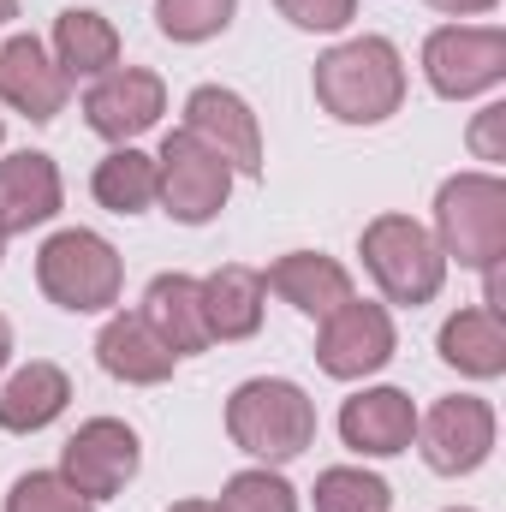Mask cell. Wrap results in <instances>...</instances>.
<instances>
[{
	"instance_id": "cell-20",
	"label": "cell",
	"mask_w": 506,
	"mask_h": 512,
	"mask_svg": "<svg viewBox=\"0 0 506 512\" xmlns=\"http://www.w3.org/2000/svg\"><path fill=\"white\" fill-rule=\"evenodd\" d=\"M262 304H268V286L262 274L245 262H227L203 280V316H209V340H251L262 328Z\"/></svg>"
},
{
	"instance_id": "cell-24",
	"label": "cell",
	"mask_w": 506,
	"mask_h": 512,
	"mask_svg": "<svg viewBox=\"0 0 506 512\" xmlns=\"http://www.w3.org/2000/svg\"><path fill=\"white\" fill-rule=\"evenodd\" d=\"M310 501H316V512H393V489L364 465H334L316 477Z\"/></svg>"
},
{
	"instance_id": "cell-23",
	"label": "cell",
	"mask_w": 506,
	"mask_h": 512,
	"mask_svg": "<svg viewBox=\"0 0 506 512\" xmlns=\"http://www.w3.org/2000/svg\"><path fill=\"white\" fill-rule=\"evenodd\" d=\"M90 191H96V203L114 209V215H143V209H155V155H143V149H131V143L108 149V155L96 161Z\"/></svg>"
},
{
	"instance_id": "cell-14",
	"label": "cell",
	"mask_w": 506,
	"mask_h": 512,
	"mask_svg": "<svg viewBox=\"0 0 506 512\" xmlns=\"http://www.w3.org/2000/svg\"><path fill=\"white\" fill-rule=\"evenodd\" d=\"M340 441L364 459H393L417 441V405L399 387H364L340 405Z\"/></svg>"
},
{
	"instance_id": "cell-18",
	"label": "cell",
	"mask_w": 506,
	"mask_h": 512,
	"mask_svg": "<svg viewBox=\"0 0 506 512\" xmlns=\"http://www.w3.org/2000/svg\"><path fill=\"white\" fill-rule=\"evenodd\" d=\"M96 364L126 387H155L173 376L179 358L167 352V340L143 316H108V328L96 334Z\"/></svg>"
},
{
	"instance_id": "cell-21",
	"label": "cell",
	"mask_w": 506,
	"mask_h": 512,
	"mask_svg": "<svg viewBox=\"0 0 506 512\" xmlns=\"http://www.w3.org/2000/svg\"><path fill=\"white\" fill-rule=\"evenodd\" d=\"M54 66L66 72V78H102V72H114L120 66V30H114V18H102V12H90V6H72V12H60L54 18Z\"/></svg>"
},
{
	"instance_id": "cell-10",
	"label": "cell",
	"mask_w": 506,
	"mask_h": 512,
	"mask_svg": "<svg viewBox=\"0 0 506 512\" xmlns=\"http://www.w3.org/2000/svg\"><path fill=\"white\" fill-rule=\"evenodd\" d=\"M393 316L387 304H364V298H346L334 316H322V334H316V364L334 376V382H364L376 376L381 364L393 358Z\"/></svg>"
},
{
	"instance_id": "cell-35",
	"label": "cell",
	"mask_w": 506,
	"mask_h": 512,
	"mask_svg": "<svg viewBox=\"0 0 506 512\" xmlns=\"http://www.w3.org/2000/svg\"><path fill=\"white\" fill-rule=\"evenodd\" d=\"M0 251H6V239H0Z\"/></svg>"
},
{
	"instance_id": "cell-16",
	"label": "cell",
	"mask_w": 506,
	"mask_h": 512,
	"mask_svg": "<svg viewBox=\"0 0 506 512\" xmlns=\"http://www.w3.org/2000/svg\"><path fill=\"white\" fill-rule=\"evenodd\" d=\"M173 358H191V352H209V316H203V280L191 274H155L149 292H143V310H137Z\"/></svg>"
},
{
	"instance_id": "cell-13",
	"label": "cell",
	"mask_w": 506,
	"mask_h": 512,
	"mask_svg": "<svg viewBox=\"0 0 506 512\" xmlns=\"http://www.w3.org/2000/svg\"><path fill=\"white\" fill-rule=\"evenodd\" d=\"M72 96V78L54 66V54L36 42V36H12L0 48V102L36 126H48Z\"/></svg>"
},
{
	"instance_id": "cell-26",
	"label": "cell",
	"mask_w": 506,
	"mask_h": 512,
	"mask_svg": "<svg viewBox=\"0 0 506 512\" xmlns=\"http://www.w3.org/2000/svg\"><path fill=\"white\" fill-rule=\"evenodd\" d=\"M221 507L227 512H298V495H292V483H286L274 465H262V471H239V477H227Z\"/></svg>"
},
{
	"instance_id": "cell-29",
	"label": "cell",
	"mask_w": 506,
	"mask_h": 512,
	"mask_svg": "<svg viewBox=\"0 0 506 512\" xmlns=\"http://www.w3.org/2000/svg\"><path fill=\"white\" fill-rule=\"evenodd\" d=\"M471 155L477 161H506V102H489L477 120H471Z\"/></svg>"
},
{
	"instance_id": "cell-31",
	"label": "cell",
	"mask_w": 506,
	"mask_h": 512,
	"mask_svg": "<svg viewBox=\"0 0 506 512\" xmlns=\"http://www.w3.org/2000/svg\"><path fill=\"white\" fill-rule=\"evenodd\" d=\"M167 512H227L221 501H173Z\"/></svg>"
},
{
	"instance_id": "cell-2",
	"label": "cell",
	"mask_w": 506,
	"mask_h": 512,
	"mask_svg": "<svg viewBox=\"0 0 506 512\" xmlns=\"http://www.w3.org/2000/svg\"><path fill=\"white\" fill-rule=\"evenodd\" d=\"M227 435L239 453H251L262 465H292L316 441V405L298 382L256 376V382L233 387L227 399Z\"/></svg>"
},
{
	"instance_id": "cell-36",
	"label": "cell",
	"mask_w": 506,
	"mask_h": 512,
	"mask_svg": "<svg viewBox=\"0 0 506 512\" xmlns=\"http://www.w3.org/2000/svg\"><path fill=\"white\" fill-rule=\"evenodd\" d=\"M0 137H6V126H0Z\"/></svg>"
},
{
	"instance_id": "cell-27",
	"label": "cell",
	"mask_w": 506,
	"mask_h": 512,
	"mask_svg": "<svg viewBox=\"0 0 506 512\" xmlns=\"http://www.w3.org/2000/svg\"><path fill=\"white\" fill-rule=\"evenodd\" d=\"M6 512H96V501H84L60 471H24L6 495Z\"/></svg>"
},
{
	"instance_id": "cell-11",
	"label": "cell",
	"mask_w": 506,
	"mask_h": 512,
	"mask_svg": "<svg viewBox=\"0 0 506 512\" xmlns=\"http://www.w3.org/2000/svg\"><path fill=\"white\" fill-rule=\"evenodd\" d=\"M167 114V84L143 66H114L84 90V126L108 143H131Z\"/></svg>"
},
{
	"instance_id": "cell-6",
	"label": "cell",
	"mask_w": 506,
	"mask_h": 512,
	"mask_svg": "<svg viewBox=\"0 0 506 512\" xmlns=\"http://www.w3.org/2000/svg\"><path fill=\"white\" fill-rule=\"evenodd\" d=\"M227 191H233V167L203 149L191 131H167L161 137V155H155V203L179 221V227H203L227 209Z\"/></svg>"
},
{
	"instance_id": "cell-5",
	"label": "cell",
	"mask_w": 506,
	"mask_h": 512,
	"mask_svg": "<svg viewBox=\"0 0 506 512\" xmlns=\"http://www.w3.org/2000/svg\"><path fill=\"white\" fill-rule=\"evenodd\" d=\"M358 251H364V268H370V280L381 286L387 304H411L417 310L447 280V256L435 245V233L423 221H411V215H376L364 227Z\"/></svg>"
},
{
	"instance_id": "cell-19",
	"label": "cell",
	"mask_w": 506,
	"mask_h": 512,
	"mask_svg": "<svg viewBox=\"0 0 506 512\" xmlns=\"http://www.w3.org/2000/svg\"><path fill=\"white\" fill-rule=\"evenodd\" d=\"M66 405H72L66 370L48 364V358H30L12 382L0 387V429H6V435H36V429H48Z\"/></svg>"
},
{
	"instance_id": "cell-1",
	"label": "cell",
	"mask_w": 506,
	"mask_h": 512,
	"mask_svg": "<svg viewBox=\"0 0 506 512\" xmlns=\"http://www.w3.org/2000/svg\"><path fill=\"white\" fill-rule=\"evenodd\" d=\"M316 102L340 126H381L405 102V60L387 36H352L316 60Z\"/></svg>"
},
{
	"instance_id": "cell-15",
	"label": "cell",
	"mask_w": 506,
	"mask_h": 512,
	"mask_svg": "<svg viewBox=\"0 0 506 512\" xmlns=\"http://www.w3.org/2000/svg\"><path fill=\"white\" fill-rule=\"evenodd\" d=\"M60 203H66V185H60V167L42 149H18V155L0 161V239L54 221Z\"/></svg>"
},
{
	"instance_id": "cell-3",
	"label": "cell",
	"mask_w": 506,
	"mask_h": 512,
	"mask_svg": "<svg viewBox=\"0 0 506 512\" xmlns=\"http://www.w3.org/2000/svg\"><path fill=\"white\" fill-rule=\"evenodd\" d=\"M435 245L459 268H489L506 256V185L495 173H453L435 191Z\"/></svg>"
},
{
	"instance_id": "cell-8",
	"label": "cell",
	"mask_w": 506,
	"mask_h": 512,
	"mask_svg": "<svg viewBox=\"0 0 506 512\" xmlns=\"http://www.w3.org/2000/svg\"><path fill=\"white\" fill-rule=\"evenodd\" d=\"M417 441L429 471L441 477H471L495 453V405L477 393H447L417 417Z\"/></svg>"
},
{
	"instance_id": "cell-34",
	"label": "cell",
	"mask_w": 506,
	"mask_h": 512,
	"mask_svg": "<svg viewBox=\"0 0 506 512\" xmlns=\"http://www.w3.org/2000/svg\"><path fill=\"white\" fill-rule=\"evenodd\" d=\"M453 512H471V507H453Z\"/></svg>"
},
{
	"instance_id": "cell-17",
	"label": "cell",
	"mask_w": 506,
	"mask_h": 512,
	"mask_svg": "<svg viewBox=\"0 0 506 512\" xmlns=\"http://www.w3.org/2000/svg\"><path fill=\"white\" fill-rule=\"evenodd\" d=\"M262 286H268L274 298H286L298 316H316V322L334 316V310L352 298V274L322 251H286L268 274H262Z\"/></svg>"
},
{
	"instance_id": "cell-25",
	"label": "cell",
	"mask_w": 506,
	"mask_h": 512,
	"mask_svg": "<svg viewBox=\"0 0 506 512\" xmlns=\"http://www.w3.org/2000/svg\"><path fill=\"white\" fill-rule=\"evenodd\" d=\"M239 0H155V24L167 42H209L233 24Z\"/></svg>"
},
{
	"instance_id": "cell-4",
	"label": "cell",
	"mask_w": 506,
	"mask_h": 512,
	"mask_svg": "<svg viewBox=\"0 0 506 512\" xmlns=\"http://www.w3.org/2000/svg\"><path fill=\"white\" fill-rule=\"evenodd\" d=\"M36 286L72 310V316H96L108 304H120V286H126V268H120V251L90 233V227H66L54 233L42 251H36Z\"/></svg>"
},
{
	"instance_id": "cell-22",
	"label": "cell",
	"mask_w": 506,
	"mask_h": 512,
	"mask_svg": "<svg viewBox=\"0 0 506 512\" xmlns=\"http://www.w3.org/2000/svg\"><path fill=\"white\" fill-rule=\"evenodd\" d=\"M441 358H447L459 376H477V382L506 376V322L495 310H483V304L447 316V322H441Z\"/></svg>"
},
{
	"instance_id": "cell-32",
	"label": "cell",
	"mask_w": 506,
	"mask_h": 512,
	"mask_svg": "<svg viewBox=\"0 0 506 512\" xmlns=\"http://www.w3.org/2000/svg\"><path fill=\"white\" fill-rule=\"evenodd\" d=\"M6 358H12V328H6V316H0V370H6Z\"/></svg>"
},
{
	"instance_id": "cell-7",
	"label": "cell",
	"mask_w": 506,
	"mask_h": 512,
	"mask_svg": "<svg viewBox=\"0 0 506 512\" xmlns=\"http://www.w3.org/2000/svg\"><path fill=\"white\" fill-rule=\"evenodd\" d=\"M423 78L447 102H471L506 84V30L501 24H441L423 42Z\"/></svg>"
},
{
	"instance_id": "cell-9",
	"label": "cell",
	"mask_w": 506,
	"mask_h": 512,
	"mask_svg": "<svg viewBox=\"0 0 506 512\" xmlns=\"http://www.w3.org/2000/svg\"><path fill=\"white\" fill-rule=\"evenodd\" d=\"M143 465V447H137V429L120 417H90L78 423V435L60 447V477L84 495V501H114L137 477Z\"/></svg>"
},
{
	"instance_id": "cell-12",
	"label": "cell",
	"mask_w": 506,
	"mask_h": 512,
	"mask_svg": "<svg viewBox=\"0 0 506 512\" xmlns=\"http://www.w3.org/2000/svg\"><path fill=\"white\" fill-rule=\"evenodd\" d=\"M185 131H191L203 149H215L233 173H245V179L262 173V126H256L251 102H245L239 90H221V84L191 90V96H185Z\"/></svg>"
},
{
	"instance_id": "cell-33",
	"label": "cell",
	"mask_w": 506,
	"mask_h": 512,
	"mask_svg": "<svg viewBox=\"0 0 506 512\" xmlns=\"http://www.w3.org/2000/svg\"><path fill=\"white\" fill-rule=\"evenodd\" d=\"M18 18V0H0V24H12Z\"/></svg>"
},
{
	"instance_id": "cell-30",
	"label": "cell",
	"mask_w": 506,
	"mask_h": 512,
	"mask_svg": "<svg viewBox=\"0 0 506 512\" xmlns=\"http://www.w3.org/2000/svg\"><path fill=\"white\" fill-rule=\"evenodd\" d=\"M429 6H441V12H459V18H477V12H495L501 0H429Z\"/></svg>"
},
{
	"instance_id": "cell-28",
	"label": "cell",
	"mask_w": 506,
	"mask_h": 512,
	"mask_svg": "<svg viewBox=\"0 0 506 512\" xmlns=\"http://www.w3.org/2000/svg\"><path fill=\"white\" fill-rule=\"evenodd\" d=\"M274 6L298 30H346L358 18V0H274Z\"/></svg>"
}]
</instances>
